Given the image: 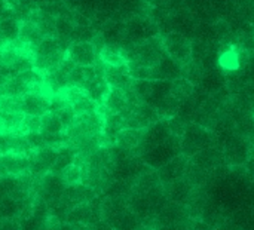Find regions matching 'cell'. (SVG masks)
<instances>
[{
  "mask_svg": "<svg viewBox=\"0 0 254 230\" xmlns=\"http://www.w3.org/2000/svg\"><path fill=\"white\" fill-rule=\"evenodd\" d=\"M180 146H182V153L188 158H192L198 152L210 146H214V135L208 128L199 123H188L180 138Z\"/></svg>",
  "mask_w": 254,
  "mask_h": 230,
  "instance_id": "obj_1",
  "label": "cell"
},
{
  "mask_svg": "<svg viewBox=\"0 0 254 230\" xmlns=\"http://www.w3.org/2000/svg\"><path fill=\"white\" fill-rule=\"evenodd\" d=\"M125 43H137L161 34L158 22L150 16H132L125 22ZM122 45V46H124Z\"/></svg>",
  "mask_w": 254,
  "mask_h": 230,
  "instance_id": "obj_2",
  "label": "cell"
},
{
  "mask_svg": "<svg viewBox=\"0 0 254 230\" xmlns=\"http://www.w3.org/2000/svg\"><path fill=\"white\" fill-rule=\"evenodd\" d=\"M180 153H182L180 137L170 135L164 143H161V144L155 146L153 149L144 152L141 155V159L147 167L158 170L159 167H162L164 164H167L168 161H171L173 158H176Z\"/></svg>",
  "mask_w": 254,
  "mask_h": 230,
  "instance_id": "obj_3",
  "label": "cell"
},
{
  "mask_svg": "<svg viewBox=\"0 0 254 230\" xmlns=\"http://www.w3.org/2000/svg\"><path fill=\"white\" fill-rule=\"evenodd\" d=\"M162 46L167 55L180 62L182 65L192 59V40L179 31H167L161 34Z\"/></svg>",
  "mask_w": 254,
  "mask_h": 230,
  "instance_id": "obj_4",
  "label": "cell"
},
{
  "mask_svg": "<svg viewBox=\"0 0 254 230\" xmlns=\"http://www.w3.org/2000/svg\"><path fill=\"white\" fill-rule=\"evenodd\" d=\"M121 116L124 117L125 128H132V129H147L149 126H152L153 123L162 119L158 110L147 103H140L132 110Z\"/></svg>",
  "mask_w": 254,
  "mask_h": 230,
  "instance_id": "obj_5",
  "label": "cell"
},
{
  "mask_svg": "<svg viewBox=\"0 0 254 230\" xmlns=\"http://www.w3.org/2000/svg\"><path fill=\"white\" fill-rule=\"evenodd\" d=\"M252 156V146L244 137H231L223 147V158L232 167L246 165Z\"/></svg>",
  "mask_w": 254,
  "mask_h": 230,
  "instance_id": "obj_6",
  "label": "cell"
},
{
  "mask_svg": "<svg viewBox=\"0 0 254 230\" xmlns=\"http://www.w3.org/2000/svg\"><path fill=\"white\" fill-rule=\"evenodd\" d=\"M58 149L52 146H45L42 149L34 150L30 155V174L34 177H42L51 172L55 161H57Z\"/></svg>",
  "mask_w": 254,
  "mask_h": 230,
  "instance_id": "obj_7",
  "label": "cell"
},
{
  "mask_svg": "<svg viewBox=\"0 0 254 230\" xmlns=\"http://www.w3.org/2000/svg\"><path fill=\"white\" fill-rule=\"evenodd\" d=\"M100 220H103L100 205L94 207L92 202L80 204V205L70 208L65 214V219H64L65 223L74 225V226H89V225H94Z\"/></svg>",
  "mask_w": 254,
  "mask_h": 230,
  "instance_id": "obj_8",
  "label": "cell"
},
{
  "mask_svg": "<svg viewBox=\"0 0 254 230\" xmlns=\"http://www.w3.org/2000/svg\"><path fill=\"white\" fill-rule=\"evenodd\" d=\"M170 135H171V131H170V125H168V119H161L159 122L153 123L152 126L144 129L143 140L138 147V155L141 156L144 152L164 143Z\"/></svg>",
  "mask_w": 254,
  "mask_h": 230,
  "instance_id": "obj_9",
  "label": "cell"
},
{
  "mask_svg": "<svg viewBox=\"0 0 254 230\" xmlns=\"http://www.w3.org/2000/svg\"><path fill=\"white\" fill-rule=\"evenodd\" d=\"M67 58L76 65H94L98 59V51L91 42H73L67 49Z\"/></svg>",
  "mask_w": 254,
  "mask_h": 230,
  "instance_id": "obj_10",
  "label": "cell"
},
{
  "mask_svg": "<svg viewBox=\"0 0 254 230\" xmlns=\"http://www.w3.org/2000/svg\"><path fill=\"white\" fill-rule=\"evenodd\" d=\"M188 164H189V158L185 156L183 153H180L176 158H173L171 161H168L167 164H164L162 167H159L156 171H158L161 183L164 186H167V184L185 177Z\"/></svg>",
  "mask_w": 254,
  "mask_h": 230,
  "instance_id": "obj_11",
  "label": "cell"
},
{
  "mask_svg": "<svg viewBox=\"0 0 254 230\" xmlns=\"http://www.w3.org/2000/svg\"><path fill=\"white\" fill-rule=\"evenodd\" d=\"M97 195L98 193L92 187L80 183V184H76V186H67L61 201L70 210V208H73L76 205H80V204L94 202L97 199Z\"/></svg>",
  "mask_w": 254,
  "mask_h": 230,
  "instance_id": "obj_12",
  "label": "cell"
},
{
  "mask_svg": "<svg viewBox=\"0 0 254 230\" xmlns=\"http://www.w3.org/2000/svg\"><path fill=\"white\" fill-rule=\"evenodd\" d=\"M21 110L24 115L43 116L49 112V98L40 92H27L21 98Z\"/></svg>",
  "mask_w": 254,
  "mask_h": 230,
  "instance_id": "obj_13",
  "label": "cell"
},
{
  "mask_svg": "<svg viewBox=\"0 0 254 230\" xmlns=\"http://www.w3.org/2000/svg\"><path fill=\"white\" fill-rule=\"evenodd\" d=\"M152 71H153V80H174L177 77H182V73H183V68H182V64L177 62L176 59H173L170 55H164L161 58V61L152 67Z\"/></svg>",
  "mask_w": 254,
  "mask_h": 230,
  "instance_id": "obj_14",
  "label": "cell"
},
{
  "mask_svg": "<svg viewBox=\"0 0 254 230\" xmlns=\"http://www.w3.org/2000/svg\"><path fill=\"white\" fill-rule=\"evenodd\" d=\"M192 164H195L196 167L202 168L204 171H213L216 170L217 167H220L222 161H225L223 158V152L217 150L216 146H210L201 152H198L195 156L189 158Z\"/></svg>",
  "mask_w": 254,
  "mask_h": 230,
  "instance_id": "obj_15",
  "label": "cell"
},
{
  "mask_svg": "<svg viewBox=\"0 0 254 230\" xmlns=\"http://www.w3.org/2000/svg\"><path fill=\"white\" fill-rule=\"evenodd\" d=\"M104 79L109 83L110 88H119V89H128L132 85V77L129 74L128 64L127 65H119V67H112L106 65L104 67Z\"/></svg>",
  "mask_w": 254,
  "mask_h": 230,
  "instance_id": "obj_16",
  "label": "cell"
},
{
  "mask_svg": "<svg viewBox=\"0 0 254 230\" xmlns=\"http://www.w3.org/2000/svg\"><path fill=\"white\" fill-rule=\"evenodd\" d=\"M143 134L144 129H132V128H124L115 141V146L127 150V152H132L134 155H138V147L141 144L143 140ZM140 156V155H138Z\"/></svg>",
  "mask_w": 254,
  "mask_h": 230,
  "instance_id": "obj_17",
  "label": "cell"
},
{
  "mask_svg": "<svg viewBox=\"0 0 254 230\" xmlns=\"http://www.w3.org/2000/svg\"><path fill=\"white\" fill-rule=\"evenodd\" d=\"M1 162L4 165L7 175L19 177V175L30 172V158L25 155L6 153V155H1Z\"/></svg>",
  "mask_w": 254,
  "mask_h": 230,
  "instance_id": "obj_18",
  "label": "cell"
},
{
  "mask_svg": "<svg viewBox=\"0 0 254 230\" xmlns=\"http://www.w3.org/2000/svg\"><path fill=\"white\" fill-rule=\"evenodd\" d=\"M101 106L104 107L106 113L122 115L124 112L128 110V100L125 91L119 88H110Z\"/></svg>",
  "mask_w": 254,
  "mask_h": 230,
  "instance_id": "obj_19",
  "label": "cell"
},
{
  "mask_svg": "<svg viewBox=\"0 0 254 230\" xmlns=\"http://www.w3.org/2000/svg\"><path fill=\"white\" fill-rule=\"evenodd\" d=\"M125 128L124 125V117L121 115H113V113H106L104 116V123H103V141L104 146H115L118 134Z\"/></svg>",
  "mask_w": 254,
  "mask_h": 230,
  "instance_id": "obj_20",
  "label": "cell"
},
{
  "mask_svg": "<svg viewBox=\"0 0 254 230\" xmlns=\"http://www.w3.org/2000/svg\"><path fill=\"white\" fill-rule=\"evenodd\" d=\"M98 58L106 65H112V67H119V65H127L128 64L125 51L119 45H104L103 49L98 54Z\"/></svg>",
  "mask_w": 254,
  "mask_h": 230,
  "instance_id": "obj_21",
  "label": "cell"
},
{
  "mask_svg": "<svg viewBox=\"0 0 254 230\" xmlns=\"http://www.w3.org/2000/svg\"><path fill=\"white\" fill-rule=\"evenodd\" d=\"M107 223L113 230H135L141 226V220L134 214V211H131L129 207L127 210L118 213Z\"/></svg>",
  "mask_w": 254,
  "mask_h": 230,
  "instance_id": "obj_22",
  "label": "cell"
},
{
  "mask_svg": "<svg viewBox=\"0 0 254 230\" xmlns=\"http://www.w3.org/2000/svg\"><path fill=\"white\" fill-rule=\"evenodd\" d=\"M21 21L15 16H7L0 19V48L18 40L19 37Z\"/></svg>",
  "mask_w": 254,
  "mask_h": 230,
  "instance_id": "obj_23",
  "label": "cell"
},
{
  "mask_svg": "<svg viewBox=\"0 0 254 230\" xmlns=\"http://www.w3.org/2000/svg\"><path fill=\"white\" fill-rule=\"evenodd\" d=\"M43 37H45V36H43L42 30L39 28V25H37L34 21L25 19V21L21 22L19 37H18L19 42H22V43H25V45H28V46H31V48L34 49V46H36Z\"/></svg>",
  "mask_w": 254,
  "mask_h": 230,
  "instance_id": "obj_24",
  "label": "cell"
},
{
  "mask_svg": "<svg viewBox=\"0 0 254 230\" xmlns=\"http://www.w3.org/2000/svg\"><path fill=\"white\" fill-rule=\"evenodd\" d=\"M219 67H222L225 71H238L241 67V54L235 46H229L225 51L220 52L217 59Z\"/></svg>",
  "mask_w": 254,
  "mask_h": 230,
  "instance_id": "obj_25",
  "label": "cell"
},
{
  "mask_svg": "<svg viewBox=\"0 0 254 230\" xmlns=\"http://www.w3.org/2000/svg\"><path fill=\"white\" fill-rule=\"evenodd\" d=\"M195 89H196V86L183 76L171 80V95L176 97L182 103L188 101L195 94Z\"/></svg>",
  "mask_w": 254,
  "mask_h": 230,
  "instance_id": "obj_26",
  "label": "cell"
},
{
  "mask_svg": "<svg viewBox=\"0 0 254 230\" xmlns=\"http://www.w3.org/2000/svg\"><path fill=\"white\" fill-rule=\"evenodd\" d=\"M76 153H77V152H76L71 146H68V144L58 147L57 161H55V164H54V167H52L51 172H54V174H58V175H60V174L63 172V170H65L68 165H71V164L74 162V156H76Z\"/></svg>",
  "mask_w": 254,
  "mask_h": 230,
  "instance_id": "obj_27",
  "label": "cell"
},
{
  "mask_svg": "<svg viewBox=\"0 0 254 230\" xmlns=\"http://www.w3.org/2000/svg\"><path fill=\"white\" fill-rule=\"evenodd\" d=\"M63 131H64V125L57 113L46 112L40 117V132L42 134H58Z\"/></svg>",
  "mask_w": 254,
  "mask_h": 230,
  "instance_id": "obj_28",
  "label": "cell"
},
{
  "mask_svg": "<svg viewBox=\"0 0 254 230\" xmlns=\"http://www.w3.org/2000/svg\"><path fill=\"white\" fill-rule=\"evenodd\" d=\"M182 68H183L182 76L186 77L188 80H190L195 86L202 82V79H204V67H202V62L195 61V59H190L189 62L183 64Z\"/></svg>",
  "mask_w": 254,
  "mask_h": 230,
  "instance_id": "obj_29",
  "label": "cell"
},
{
  "mask_svg": "<svg viewBox=\"0 0 254 230\" xmlns=\"http://www.w3.org/2000/svg\"><path fill=\"white\" fill-rule=\"evenodd\" d=\"M19 216V202L12 196L0 198V220L18 219Z\"/></svg>",
  "mask_w": 254,
  "mask_h": 230,
  "instance_id": "obj_30",
  "label": "cell"
},
{
  "mask_svg": "<svg viewBox=\"0 0 254 230\" xmlns=\"http://www.w3.org/2000/svg\"><path fill=\"white\" fill-rule=\"evenodd\" d=\"M61 178L64 180L65 186H76V184H80L82 183V178H83V168L73 162L71 165H68L65 170H63V172L60 174Z\"/></svg>",
  "mask_w": 254,
  "mask_h": 230,
  "instance_id": "obj_31",
  "label": "cell"
},
{
  "mask_svg": "<svg viewBox=\"0 0 254 230\" xmlns=\"http://www.w3.org/2000/svg\"><path fill=\"white\" fill-rule=\"evenodd\" d=\"M19 187H24L19 177H12V175L0 177V198L10 196V195H12L16 189H19ZM24 189H25V187H24Z\"/></svg>",
  "mask_w": 254,
  "mask_h": 230,
  "instance_id": "obj_32",
  "label": "cell"
},
{
  "mask_svg": "<svg viewBox=\"0 0 254 230\" xmlns=\"http://www.w3.org/2000/svg\"><path fill=\"white\" fill-rule=\"evenodd\" d=\"M40 117L42 116H33V115H24L19 134H28V132H37L40 131Z\"/></svg>",
  "mask_w": 254,
  "mask_h": 230,
  "instance_id": "obj_33",
  "label": "cell"
},
{
  "mask_svg": "<svg viewBox=\"0 0 254 230\" xmlns=\"http://www.w3.org/2000/svg\"><path fill=\"white\" fill-rule=\"evenodd\" d=\"M58 116H60V119H61V122H63V125H64V129H67V128H70L74 122H76V119H77V115H76V112L71 109V106H64L63 109H60L58 112H55Z\"/></svg>",
  "mask_w": 254,
  "mask_h": 230,
  "instance_id": "obj_34",
  "label": "cell"
},
{
  "mask_svg": "<svg viewBox=\"0 0 254 230\" xmlns=\"http://www.w3.org/2000/svg\"><path fill=\"white\" fill-rule=\"evenodd\" d=\"M18 220H19V225H21V230H40L45 225V222L39 220L33 214L30 217H27V219H18Z\"/></svg>",
  "mask_w": 254,
  "mask_h": 230,
  "instance_id": "obj_35",
  "label": "cell"
},
{
  "mask_svg": "<svg viewBox=\"0 0 254 230\" xmlns=\"http://www.w3.org/2000/svg\"><path fill=\"white\" fill-rule=\"evenodd\" d=\"M24 135H25V138H27V141H28V144L31 146L33 150H37V149H42V147L46 146L45 138H43V134L40 131H37V132H28V134H24Z\"/></svg>",
  "mask_w": 254,
  "mask_h": 230,
  "instance_id": "obj_36",
  "label": "cell"
},
{
  "mask_svg": "<svg viewBox=\"0 0 254 230\" xmlns=\"http://www.w3.org/2000/svg\"><path fill=\"white\" fill-rule=\"evenodd\" d=\"M10 152V140L9 132H0V156Z\"/></svg>",
  "mask_w": 254,
  "mask_h": 230,
  "instance_id": "obj_37",
  "label": "cell"
},
{
  "mask_svg": "<svg viewBox=\"0 0 254 230\" xmlns=\"http://www.w3.org/2000/svg\"><path fill=\"white\" fill-rule=\"evenodd\" d=\"M0 230H21V225L18 219H6L1 220Z\"/></svg>",
  "mask_w": 254,
  "mask_h": 230,
  "instance_id": "obj_38",
  "label": "cell"
},
{
  "mask_svg": "<svg viewBox=\"0 0 254 230\" xmlns=\"http://www.w3.org/2000/svg\"><path fill=\"white\" fill-rule=\"evenodd\" d=\"M12 16V10H10V3H7L6 0H0V19Z\"/></svg>",
  "mask_w": 254,
  "mask_h": 230,
  "instance_id": "obj_39",
  "label": "cell"
},
{
  "mask_svg": "<svg viewBox=\"0 0 254 230\" xmlns=\"http://www.w3.org/2000/svg\"><path fill=\"white\" fill-rule=\"evenodd\" d=\"M4 175H7V174H6V170H4V165H3L1 156H0V177H4Z\"/></svg>",
  "mask_w": 254,
  "mask_h": 230,
  "instance_id": "obj_40",
  "label": "cell"
},
{
  "mask_svg": "<svg viewBox=\"0 0 254 230\" xmlns=\"http://www.w3.org/2000/svg\"><path fill=\"white\" fill-rule=\"evenodd\" d=\"M135 230H155V229H152V228H149V226H143V225H141L140 228H137Z\"/></svg>",
  "mask_w": 254,
  "mask_h": 230,
  "instance_id": "obj_41",
  "label": "cell"
},
{
  "mask_svg": "<svg viewBox=\"0 0 254 230\" xmlns=\"http://www.w3.org/2000/svg\"><path fill=\"white\" fill-rule=\"evenodd\" d=\"M7 3H12V1H15V0H6Z\"/></svg>",
  "mask_w": 254,
  "mask_h": 230,
  "instance_id": "obj_42",
  "label": "cell"
},
{
  "mask_svg": "<svg viewBox=\"0 0 254 230\" xmlns=\"http://www.w3.org/2000/svg\"><path fill=\"white\" fill-rule=\"evenodd\" d=\"M0 226H1V220H0Z\"/></svg>",
  "mask_w": 254,
  "mask_h": 230,
  "instance_id": "obj_43",
  "label": "cell"
}]
</instances>
